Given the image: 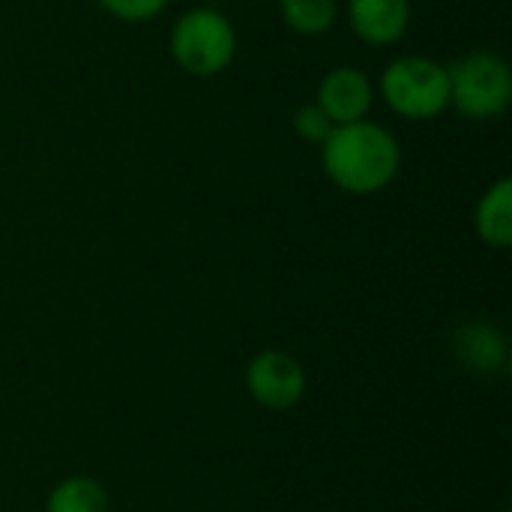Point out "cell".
Returning <instances> with one entry per match:
<instances>
[{"mask_svg": "<svg viewBox=\"0 0 512 512\" xmlns=\"http://www.w3.org/2000/svg\"><path fill=\"white\" fill-rule=\"evenodd\" d=\"M375 93L396 117L429 123L450 108V75L429 54H399L384 66Z\"/></svg>", "mask_w": 512, "mask_h": 512, "instance_id": "cell-2", "label": "cell"}, {"mask_svg": "<svg viewBox=\"0 0 512 512\" xmlns=\"http://www.w3.org/2000/svg\"><path fill=\"white\" fill-rule=\"evenodd\" d=\"M375 81L360 66H333L318 81L315 105L330 117L333 126L366 120L375 105Z\"/></svg>", "mask_w": 512, "mask_h": 512, "instance_id": "cell-6", "label": "cell"}, {"mask_svg": "<svg viewBox=\"0 0 512 512\" xmlns=\"http://www.w3.org/2000/svg\"><path fill=\"white\" fill-rule=\"evenodd\" d=\"M246 3H267V0H246Z\"/></svg>", "mask_w": 512, "mask_h": 512, "instance_id": "cell-14", "label": "cell"}, {"mask_svg": "<svg viewBox=\"0 0 512 512\" xmlns=\"http://www.w3.org/2000/svg\"><path fill=\"white\" fill-rule=\"evenodd\" d=\"M474 231L483 246L507 252L512 246V180L498 177L489 183L474 207Z\"/></svg>", "mask_w": 512, "mask_h": 512, "instance_id": "cell-9", "label": "cell"}, {"mask_svg": "<svg viewBox=\"0 0 512 512\" xmlns=\"http://www.w3.org/2000/svg\"><path fill=\"white\" fill-rule=\"evenodd\" d=\"M99 6L123 24H144L159 18L171 0H99Z\"/></svg>", "mask_w": 512, "mask_h": 512, "instance_id": "cell-12", "label": "cell"}, {"mask_svg": "<svg viewBox=\"0 0 512 512\" xmlns=\"http://www.w3.org/2000/svg\"><path fill=\"white\" fill-rule=\"evenodd\" d=\"M456 363L480 378H492L507 372L510 366V342L507 333L492 321H465L453 330L450 339Z\"/></svg>", "mask_w": 512, "mask_h": 512, "instance_id": "cell-8", "label": "cell"}, {"mask_svg": "<svg viewBox=\"0 0 512 512\" xmlns=\"http://www.w3.org/2000/svg\"><path fill=\"white\" fill-rule=\"evenodd\" d=\"M237 42L234 21L216 6L186 9L168 33L171 60L192 78L222 75L237 57Z\"/></svg>", "mask_w": 512, "mask_h": 512, "instance_id": "cell-3", "label": "cell"}, {"mask_svg": "<svg viewBox=\"0 0 512 512\" xmlns=\"http://www.w3.org/2000/svg\"><path fill=\"white\" fill-rule=\"evenodd\" d=\"M111 498L105 483L90 474H72L51 486L45 512H108Z\"/></svg>", "mask_w": 512, "mask_h": 512, "instance_id": "cell-10", "label": "cell"}, {"mask_svg": "<svg viewBox=\"0 0 512 512\" xmlns=\"http://www.w3.org/2000/svg\"><path fill=\"white\" fill-rule=\"evenodd\" d=\"M285 27L297 36H324L339 21V0H276Z\"/></svg>", "mask_w": 512, "mask_h": 512, "instance_id": "cell-11", "label": "cell"}, {"mask_svg": "<svg viewBox=\"0 0 512 512\" xmlns=\"http://www.w3.org/2000/svg\"><path fill=\"white\" fill-rule=\"evenodd\" d=\"M243 387L258 408L279 414L303 402L309 375H306V366L294 354L282 348H264L246 363Z\"/></svg>", "mask_w": 512, "mask_h": 512, "instance_id": "cell-5", "label": "cell"}, {"mask_svg": "<svg viewBox=\"0 0 512 512\" xmlns=\"http://www.w3.org/2000/svg\"><path fill=\"white\" fill-rule=\"evenodd\" d=\"M450 75V108L465 120H495L507 114L512 102L510 63L489 48L468 51L447 66Z\"/></svg>", "mask_w": 512, "mask_h": 512, "instance_id": "cell-4", "label": "cell"}, {"mask_svg": "<svg viewBox=\"0 0 512 512\" xmlns=\"http://www.w3.org/2000/svg\"><path fill=\"white\" fill-rule=\"evenodd\" d=\"M318 150L324 177L339 192L354 198L384 192L402 171V144L396 132L369 117L333 126Z\"/></svg>", "mask_w": 512, "mask_h": 512, "instance_id": "cell-1", "label": "cell"}, {"mask_svg": "<svg viewBox=\"0 0 512 512\" xmlns=\"http://www.w3.org/2000/svg\"><path fill=\"white\" fill-rule=\"evenodd\" d=\"M351 33L369 48L399 45L414 21L411 0H345Z\"/></svg>", "mask_w": 512, "mask_h": 512, "instance_id": "cell-7", "label": "cell"}, {"mask_svg": "<svg viewBox=\"0 0 512 512\" xmlns=\"http://www.w3.org/2000/svg\"><path fill=\"white\" fill-rule=\"evenodd\" d=\"M291 126H294V132H297L306 144H315V147H321V144L327 141V135L333 132L330 117H327L315 102L300 105V108L294 111V117H291Z\"/></svg>", "mask_w": 512, "mask_h": 512, "instance_id": "cell-13", "label": "cell"}]
</instances>
